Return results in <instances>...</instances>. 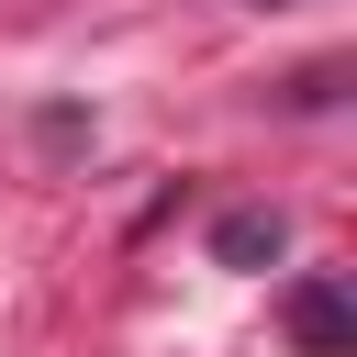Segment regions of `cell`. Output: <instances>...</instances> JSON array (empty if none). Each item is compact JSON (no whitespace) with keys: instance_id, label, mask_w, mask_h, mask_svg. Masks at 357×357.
Wrapping results in <instances>:
<instances>
[{"instance_id":"2","label":"cell","mask_w":357,"mask_h":357,"mask_svg":"<svg viewBox=\"0 0 357 357\" xmlns=\"http://www.w3.org/2000/svg\"><path fill=\"white\" fill-rule=\"evenodd\" d=\"M279 245H290L279 212H223V234H212V257H234V268H257V257H279Z\"/></svg>"},{"instance_id":"1","label":"cell","mask_w":357,"mask_h":357,"mask_svg":"<svg viewBox=\"0 0 357 357\" xmlns=\"http://www.w3.org/2000/svg\"><path fill=\"white\" fill-rule=\"evenodd\" d=\"M290 335H301L312 357H357V312H346V290H335V279H301V290H290Z\"/></svg>"}]
</instances>
